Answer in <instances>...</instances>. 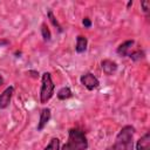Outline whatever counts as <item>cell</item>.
Wrapping results in <instances>:
<instances>
[{
    "instance_id": "obj_11",
    "label": "cell",
    "mask_w": 150,
    "mask_h": 150,
    "mask_svg": "<svg viewBox=\"0 0 150 150\" xmlns=\"http://www.w3.org/2000/svg\"><path fill=\"white\" fill-rule=\"evenodd\" d=\"M73 96V93L70 90L69 87H63L61 88L59 91H57V98L61 100V101H64V100H68Z\"/></svg>"
},
{
    "instance_id": "obj_4",
    "label": "cell",
    "mask_w": 150,
    "mask_h": 150,
    "mask_svg": "<svg viewBox=\"0 0 150 150\" xmlns=\"http://www.w3.org/2000/svg\"><path fill=\"white\" fill-rule=\"evenodd\" d=\"M80 81L83 84V87H86L88 90H94V89H96L100 86L98 79L94 74H91V73H86V74L81 75Z\"/></svg>"
},
{
    "instance_id": "obj_17",
    "label": "cell",
    "mask_w": 150,
    "mask_h": 150,
    "mask_svg": "<svg viewBox=\"0 0 150 150\" xmlns=\"http://www.w3.org/2000/svg\"><path fill=\"white\" fill-rule=\"evenodd\" d=\"M82 23H83V26H84L86 28H90V27H91V21H90L89 18H84V19L82 20Z\"/></svg>"
},
{
    "instance_id": "obj_1",
    "label": "cell",
    "mask_w": 150,
    "mask_h": 150,
    "mask_svg": "<svg viewBox=\"0 0 150 150\" xmlns=\"http://www.w3.org/2000/svg\"><path fill=\"white\" fill-rule=\"evenodd\" d=\"M134 134L135 128L131 125L123 127L116 138L112 145H110L107 150H134Z\"/></svg>"
},
{
    "instance_id": "obj_14",
    "label": "cell",
    "mask_w": 150,
    "mask_h": 150,
    "mask_svg": "<svg viewBox=\"0 0 150 150\" xmlns=\"http://www.w3.org/2000/svg\"><path fill=\"white\" fill-rule=\"evenodd\" d=\"M47 16H48L49 21L53 23V26H54V27H56L59 32H62V27H61V25L59 23V21L56 20V18L54 16V14H53V12H52V11H48V13H47Z\"/></svg>"
},
{
    "instance_id": "obj_12",
    "label": "cell",
    "mask_w": 150,
    "mask_h": 150,
    "mask_svg": "<svg viewBox=\"0 0 150 150\" xmlns=\"http://www.w3.org/2000/svg\"><path fill=\"white\" fill-rule=\"evenodd\" d=\"M45 150H60V139L56 137L52 138L48 145L45 148Z\"/></svg>"
},
{
    "instance_id": "obj_10",
    "label": "cell",
    "mask_w": 150,
    "mask_h": 150,
    "mask_svg": "<svg viewBox=\"0 0 150 150\" xmlns=\"http://www.w3.org/2000/svg\"><path fill=\"white\" fill-rule=\"evenodd\" d=\"M87 45H88V40L86 36L83 35H79L76 38V45H75V50L77 53H83L87 49Z\"/></svg>"
},
{
    "instance_id": "obj_16",
    "label": "cell",
    "mask_w": 150,
    "mask_h": 150,
    "mask_svg": "<svg viewBox=\"0 0 150 150\" xmlns=\"http://www.w3.org/2000/svg\"><path fill=\"white\" fill-rule=\"evenodd\" d=\"M141 6L143 7V12L145 14L149 13V9H150V1H142L141 2Z\"/></svg>"
},
{
    "instance_id": "obj_2",
    "label": "cell",
    "mask_w": 150,
    "mask_h": 150,
    "mask_svg": "<svg viewBox=\"0 0 150 150\" xmlns=\"http://www.w3.org/2000/svg\"><path fill=\"white\" fill-rule=\"evenodd\" d=\"M88 139L86 134L77 128H73L68 132V141L61 150H87Z\"/></svg>"
},
{
    "instance_id": "obj_13",
    "label": "cell",
    "mask_w": 150,
    "mask_h": 150,
    "mask_svg": "<svg viewBox=\"0 0 150 150\" xmlns=\"http://www.w3.org/2000/svg\"><path fill=\"white\" fill-rule=\"evenodd\" d=\"M41 34H42V38H43L45 41H50L52 34H50V30H49L48 26H47L45 22L41 25Z\"/></svg>"
},
{
    "instance_id": "obj_5",
    "label": "cell",
    "mask_w": 150,
    "mask_h": 150,
    "mask_svg": "<svg viewBox=\"0 0 150 150\" xmlns=\"http://www.w3.org/2000/svg\"><path fill=\"white\" fill-rule=\"evenodd\" d=\"M13 93H14V87L9 86L0 94V109H5L9 105Z\"/></svg>"
},
{
    "instance_id": "obj_7",
    "label": "cell",
    "mask_w": 150,
    "mask_h": 150,
    "mask_svg": "<svg viewBox=\"0 0 150 150\" xmlns=\"http://www.w3.org/2000/svg\"><path fill=\"white\" fill-rule=\"evenodd\" d=\"M134 45H135V41L134 40H128L125 42H123L122 45L118 46L117 48V54L121 55V56H128L130 55V53L134 50Z\"/></svg>"
},
{
    "instance_id": "obj_9",
    "label": "cell",
    "mask_w": 150,
    "mask_h": 150,
    "mask_svg": "<svg viewBox=\"0 0 150 150\" xmlns=\"http://www.w3.org/2000/svg\"><path fill=\"white\" fill-rule=\"evenodd\" d=\"M150 149V134L143 135L136 143V150H149Z\"/></svg>"
},
{
    "instance_id": "obj_20",
    "label": "cell",
    "mask_w": 150,
    "mask_h": 150,
    "mask_svg": "<svg viewBox=\"0 0 150 150\" xmlns=\"http://www.w3.org/2000/svg\"><path fill=\"white\" fill-rule=\"evenodd\" d=\"M131 5H132V1H129V2H128V7H130Z\"/></svg>"
},
{
    "instance_id": "obj_6",
    "label": "cell",
    "mask_w": 150,
    "mask_h": 150,
    "mask_svg": "<svg viewBox=\"0 0 150 150\" xmlns=\"http://www.w3.org/2000/svg\"><path fill=\"white\" fill-rule=\"evenodd\" d=\"M52 117V112H50V109L49 108H43L40 112V120H39V123H38V131H41L46 125L47 123L49 122Z\"/></svg>"
},
{
    "instance_id": "obj_3",
    "label": "cell",
    "mask_w": 150,
    "mask_h": 150,
    "mask_svg": "<svg viewBox=\"0 0 150 150\" xmlns=\"http://www.w3.org/2000/svg\"><path fill=\"white\" fill-rule=\"evenodd\" d=\"M54 82L50 73H43L41 76V89H40V102L47 103L54 95Z\"/></svg>"
},
{
    "instance_id": "obj_8",
    "label": "cell",
    "mask_w": 150,
    "mask_h": 150,
    "mask_svg": "<svg viewBox=\"0 0 150 150\" xmlns=\"http://www.w3.org/2000/svg\"><path fill=\"white\" fill-rule=\"evenodd\" d=\"M101 66H102L103 71L107 75H111V74H114L117 70V63L111 61V60H103L101 62Z\"/></svg>"
},
{
    "instance_id": "obj_19",
    "label": "cell",
    "mask_w": 150,
    "mask_h": 150,
    "mask_svg": "<svg viewBox=\"0 0 150 150\" xmlns=\"http://www.w3.org/2000/svg\"><path fill=\"white\" fill-rule=\"evenodd\" d=\"M4 84V77L0 75V86H2Z\"/></svg>"
},
{
    "instance_id": "obj_15",
    "label": "cell",
    "mask_w": 150,
    "mask_h": 150,
    "mask_svg": "<svg viewBox=\"0 0 150 150\" xmlns=\"http://www.w3.org/2000/svg\"><path fill=\"white\" fill-rule=\"evenodd\" d=\"M129 57L134 61H137V60H141L144 57V52H142L141 49H137V50H132L129 55Z\"/></svg>"
},
{
    "instance_id": "obj_18",
    "label": "cell",
    "mask_w": 150,
    "mask_h": 150,
    "mask_svg": "<svg viewBox=\"0 0 150 150\" xmlns=\"http://www.w3.org/2000/svg\"><path fill=\"white\" fill-rule=\"evenodd\" d=\"M28 74H30L33 77H38V76H39V73H38V71H34V70H29Z\"/></svg>"
}]
</instances>
